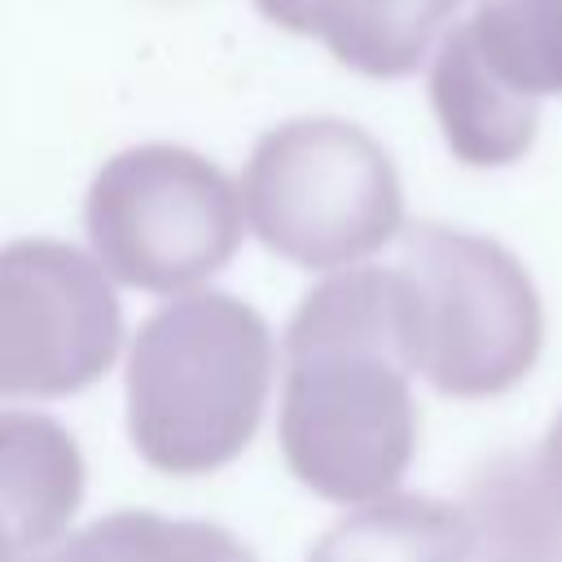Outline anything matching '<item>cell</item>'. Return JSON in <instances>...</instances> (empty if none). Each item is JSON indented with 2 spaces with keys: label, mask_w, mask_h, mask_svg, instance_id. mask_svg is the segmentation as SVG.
Listing matches in <instances>:
<instances>
[{
  "label": "cell",
  "mask_w": 562,
  "mask_h": 562,
  "mask_svg": "<svg viewBox=\"0 0 562 562\" xmlns=\"http://www.w3.org/2000/svg\"><path fill=\"white\" fill-rule=\"evenodd\" d=\"M413 347L395 268H347L285 325L277 439L290 474L334 505L391 496L417 452Z\"/></svg>",
  "instance_id": "1"
},
{
  "label": "cell",
  "mask_w": 562,
  "mask_h": 562,
  "mask_svg": "<svg viewBox=\"0 0 562 562\" xmlns=\"http://www.w3.org/2000/svg\"><path fill=\"white\" fill-rule=\"evenodd\" d=\"M272 386V329L237 294L189 290L127 351V435L158 474H211L246 452Z\"/></svg>",
  "instance_id": "2"
},
{
  "label": "cell",
  "mask_w": 562,
  "mask_h": 562,
  "mask_svg": "<svg viewBox=\"0 0 562 562\" xmlns=\"http://www.w3.org/2000/svg\"><path fill=\"white\" fill-rule=\"evenodd\" d=\"M404 312L413 369L452 400H487L518 386L544 347V307L527 268L492 237L408 224Z\"/></svg>",
  "instance_id": "3"
},
{
  "label": "cell",
  "mask_w": 562,
  "mask_h": 562,
  "mask_svg": "<svg viewBox=\"0 0 562 562\" xmlns=\"http://www.w3.org/2000/svg\"><path fill=\"white\" fill-rule=\"evenodd\" d=\"M250 233L294 268L334 272L378 255L404 228L391 154L347 119L268 127L241 171Z\"/></svg>",
  "instance_id": "4"
},
{
  "label": "cell",
  "mask_w": 562,
  "mask_h": 562,
  "mask_svg": "<svg viewBox=\"0 0 562 562\" xmlns=\"http://www.w3.org/2000/svg\"><path fill=\"white\" fill-rule=\"evenodd\" d=\"M83 228L105 277L149 294H189L233 263L246 215L237 184L211 158L154 140L101 162Z\"/></svg>",
  "instance_id": "5"
},
{
  "label": "cell",
  "mask_w": 562,
  "mask_h": 562,
  "mask_svg": "<svg viewBox=\"0 0 562 562\" xmlns=\"http://www.w3.org/2000/svg\"><path fill=\"white\" fill-rule=\"evenodd\" d=\"M123 347L110 277L70 241L0 246V400H61L105 378Z\"/></svg>",
  "instance_id": "6"
},
{
  "label": "cell",
  "mask_w": 562,
  "mask_h": 562,
  "mask_svg": "<svg viewBox=\"0 0 562 562\" xmlns=\"http://www.w3.org/2000/svg\"><path fill=\"white\" fill-rule=\"evenodd\" d=\"M83 483V452L57 417L0 408V562H26L57 544Z\"/></svg>",
  "instance_id": "7"
},
{
  "label": "cell",
  "mask_w": 562,
  "mask_h": 562,
  "mask_svg": "<svg viewBox=\"0 0 562 562\" xmlns=\"http://www.w3.org/2000/svg\"><path fill=\"white\" fill-rule=\"evenodd\" d=\"M461 0H255V9L294 35L321 40L338 66L369 79L413 75Z\"/></svg>",
  "instance_id": "8"
},
{
  "label": "cell",
  "mask_w": 562,
  "mask_h": 562,
  "mask_svg": "<svg viewBox=\"0 0 562 562\" xmlns=\"http://www.w3.org/2000/svg\"><path fill=\"white\" fill-rule=\"evenodd\" d=\"M430 110L457 162L465 167H505L518 162L540 127V101L505 88L452 26L430 66Z\"/></svg>",
  "instance_id": "9"
},
{
  "label": "cell",
  "mask_w": 562,
  "mask_h": 562,
  "mask_svg": "<svg viewBox=\"0 0 562 562\" xmlns=\"http://www.w3.org/2000/svg\"><path fill=\"white\" fill-rule=\"evenodd\" d=\"M307 562H479V531L461 505L435 496H382L342 514Z\"/></svg>",
  "instance_id": "10"
},
{
  "label": "cell",
  "mask_w": 562,
  "mask_h": 562,
  "mask_svg": "<svg viewBox=\"0 0 562 562\" xmlns=\"http://www.w3.org/2000/svg\"><path fill=\"white\" fill-rule=\"evenodd\" d=\"M461 35L518 97H562V0H474Z\"/></svg>",
  "instance_id": "11"
},
{
  "label": "cell",
  "mask_w": 562,
  "mask_h": 562,
  "mask_svg": "<svg viewBox=\"0 0 562 562\" xmlns=\"http://www.w3.org/2000/svg\"><path fill=\"white\" fill-rule=\"evenodd\" d=\"M127 562H259L233 531L202 518H162L149 509H119Z\"/></svg>",
  "instance_id": "12"
},
{
  "label": "cell",
  "mask_w": 562,
  "mask_h": 562,
  "mask_svg": "<svg viewBox=\"0 0 562 562\" xmlns=\"http://www.w3.org/2000/svg\"><path fill=\"white\" fill-rule=\"evenodd\" d=\"M26 562H127V544H123V531H119V518H97L92 527L75 531V536H61L57 544L31 553Z\"/></svg>",
  "instance_id": "13"
},
{
  "label": "cell",
  "mask_w": 562,
  "mask_h": 562,
  "mask_svg": "<svg viewBox=\"0 0 562 562\" xmlns=\"http://www.w3.org/2000/svg\"><path fill=\"white\" fill-rule=\"evenodd\" d=\"M531 479H536V487H540L549 514H553L558 527H562V413H558V422L549 426V435H544V443H540V452H536Z\"/></svg>",
  "instance_id": "14"
},
{
  "label": "cell",
  "mask_w": 562,
  "mask_h": 562,
  "mask_svg": "<svg viewBox=\"0 0 562 562\" xmlns=\"http://www.w3.org/2000/svg\"><path fill=\"white\" fill-rule=\"evenodd\" d=\"M479 562H505V558H492V553H483V549H479Z\"/></svg>",
  "instance_id": "15"
}]
</instances>
